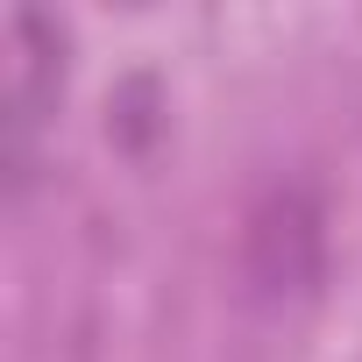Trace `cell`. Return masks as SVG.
<instances>
[{"mask_svg": "<svg viewBox=\"0 0 362 362\" xmlns=\"http://www.w3.org/2000/svg\"><path fill=\"white\" fill-rule=\"evenodd\" d=\"M327 263V214L305 185H270L242 221V270L263 298H305Z\"/></svg>", "mask_w": 362, "mask_h": 362, "instance_id": "2", "label": "cell"}, {"mask_svg": "<svg viewBox=\"0 0 362 362\" xmlns=\"http://www.w3.org/2000/svg\"><path fill=\"white\" fill-rule=\"evenodd\" d=\"M57 93H64V29L43 8H15L8 15V107H0L8 192H22L36 177V142H43V121L57 114Z\"/></svg>", "mask_w": 362, "mask_h": 362, "instance_id": "1", "label": "cell"}]
</instances>
